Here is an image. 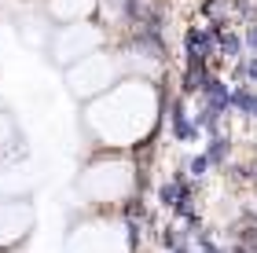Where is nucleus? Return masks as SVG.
I'll return each mask as SVG.
<instances>
[{
  "label": "nucleus",
  "instance_id": "nucleus-1",
  "mask_svg": "<svg viewBox=\"0 0 257 253\" xmlns=\"http://www.w3.org/2000/svg\"><path fill=\"white\" fill-rule=\"evenodd\" d=\"M158 121V92L144 77H121L110 92H103L88 103L85 125L103 147L125 151L147 140Z\"/></svg>",
  "mask_w": 257,
  "mask_h": 253
},
{
  "label": "nucleus",
  "instance_id": "nucleus-2",
  "mask_svg": "<svg viewBox=\"0 0 257 253\" xmlns=\"http://www.w3.org/2000/svg\"><path fill=\"white\" fill-rule=\"evenodd\" d=\"M77 191L88 205H121L136 191V169L121 154H103L81 172Z\"/></svg>",
  "mask_w": 257,
  "mask_h": 253
},
{
  "label": "nucleus",
  "instance_id": "nucleus-3",
  "mask_svg": "<svg viewBox=\"0 0 257 253\" xmlns=\"http://www.w3.org/2000/svg\"><path fill=\"white\" fill-rule=\"evenodd\" d=\"M128 224L118 216H88L66 235V253H128Z\"/></svg>",
  "mask_w": 257,
  "mask_h": 253
},
{
  "label": "nucleus",
  "instance_id": "nucleus-4",
  "mask_svg": "<svg viewBox=\"0 0 257 253\" xmlns=\"http://www.w3.org/2000/svg\"><path fill=\"white\" fill-rule=\"evenodd\" d=\"M121 74H125V63L118 59V55L96 52V55H88V59H81V63L70 66V70H66V85H70L74 96L92 103L96 96H103V92H110L114 85H118Z\"/></svg>",
  "mask_w": 257,
  "mask_h": 253
},
{
  "label": "nucleus",
  "instance_id": "nucleus-5",
  "mask_svg": "<svg viewBox=\"0 0 257 253\" xmlns=\"http://www.w3.org/2000/svg\"><path fill=\"white\" fill-rule=\"evenodd\" d=\"M103 44V30L92 26V22H74V26H59L52 33V55L55 63H63L66 70L88 55H96Z\"/></svg>",
  "mask_w": 257,
  "mask_h": 253
},
{
  "label": "nucleus",
  "instance_id": "nucleus-6",
  "mask_svg": "<svg viewBox=\"0 0 257 253\" xmlns=\"http://www.w3.org/2000/svg\"><path fill=\"white\" fill-rule=\"evenodd\" d=\"M33 205L26 198H0V249H11L30 235Z\"/></svg>",
  "mask_w": 257,
  "mask_h": 253
},
{
  "label": "nucleus",
  "instance_id": "nucleus-7",
  "mask_svg": "<svg viewBox=\"0 0 257 253\" xmlns=\"http://www.w3.org/2000/svg\"><path fill=\"white\" fill-rule=\"evenodd\" d=\"M96 11V0H48V19L59 26H74V22H88Z\"/></svg>",
  "mask_w": 257,
  "mask_h": 253
},
{
  "label": "nucleus",
  "instance_id": "nucleus-8",
  "mask_svg": "<svg viewBox=\"0 0 257 253\" xmlns=\"http://www.w3.org/2000/svg\"><path fill=\"white\" fill-rule=\"evenodd\" d=\"M30 187H33L30 165H8V169H0V198H22Z\"/></svg>",
  "mask_w": 257,
  "mask_h": 253
},
{
  "label": "nucleus",
  "instance_id": "nucleus-9",
  "mask_svg": "<svg viewBox=\"0 0 257 253\" xmlns=\"http://www.w3.org/2000/svg\"><path fill=\"white\" fill-rule=\"evenodd\" d=\"M8 143H11V121L4 118V114H0V154L8 151Z\"/></svg>",
  "mask_w": 257,
  "mask_h": 253
},
{
  "label": "nucleus",
  "instance_id": "nucleus-10",
  "mask_svg": "<svg viewBox=\"0 0 257 253\" xmlns=\"http://www.w3.org/2000/svg\"><path fill=\"white\" fill-rule=\"evenodd\" d=\"M0 253H4V249H0Z\"/></svg>",
  "mask_w": 257,
  "mask_h": 253
}]
</instances>
